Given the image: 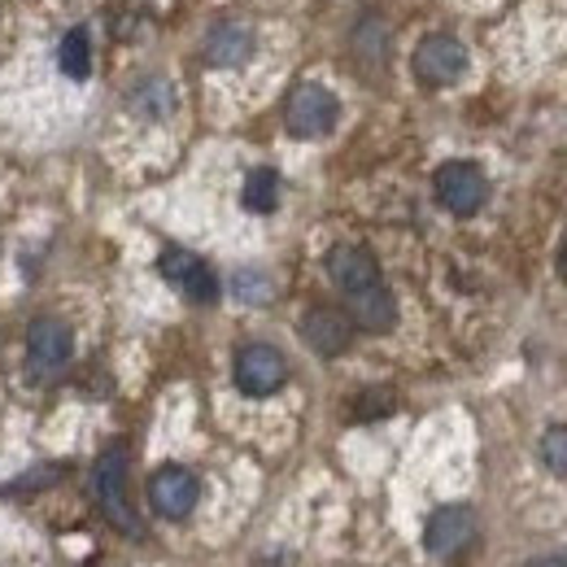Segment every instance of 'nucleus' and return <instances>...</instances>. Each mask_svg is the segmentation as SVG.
<instances>
[{
  "mask_svg": "<svg viewBox=\"0 0 567 567\" xmlns=\"http://www.w3.org/2000/svg\"><path fill=\"white\" fill-rule=\"evenodd\" d=\"M341 118V101L323 87V83H297L288 92V105H284V123H288V136L297 141H323Z\"/></svg>",
  "mask_w": 567,
  "mask_h": 567,
  "instance_id": "nucleus-1",
  "label": "nucleus"
},
{
  "mask_svg": "<svg viewBox=\"0 0 567 567\" xmlns=\"http://www.w3.org/2000/svg\"><path fill=\"white\" fill-rule=\"evenodd\" d=\"M92 489H96V502H101V511L110 515L114 528H123L127 537H141L144 528H141V519H136V511H132V502H127V454H123L118 445L96 458Z\"/></svg>",
  "mask_w": 567,
  "mask_h": 567,
  "instance_id": "nucleus-2",
  "label": "nucleus"
},
{
  "mask_svg": "<svg viewBox=\"0 0 567 567\" xmlns=\"http://www.w3.org/2000/svg\"><path fill=\"white\" fill-rule=\"evenodd\" d=\"M432 188H436V202L450 214H458V218H472L489 202V179H485V171L476 162H445L436 171Z\"/></svg>",
  "mask_w": 567,
  "mask_h": 567,
  "instance_id": "nucleus-3",
  "label": "nucleus"
},
{
  "mask_svg": "<svg viewBox=\"0 0 567 567\" xmlns=\"http://www.w3.org/2000/svg\"><path fill=\"white\" fill-rule=\"evenodd\" d=\"M284 380H288V358L276 346L254 341L236 354V389L245 398H271L284 389Z\"/></svg>",
  "mask_w": 567,
  "mask_h": 567,
  "instance_id": "nucleus-4",
  "label": "nucleus"
},
{
  "mask_svg": "<svg viewBox=\"0 0 567 567\" xmlns=\"http://www.w3.org/2000/svg\"><path fill=\"white\" fill-rule=\"evenodd\" d=\"M157 271H162V280L171 284V288H179L193 306H214V301L223 297L210 262H202V258L188 254V249H166V254L157 258Z\"/></svg>",
  "mask_w": 567,
  "mask_h": 567,
  "instance_id": "nucleus-5",
  "label": "nucleus"
},
{
  "mask_svg": "<svg viewBox=\"0 0 567 567\" xmlns=\"http://www.w3.org/2000/svg\"><path fill=\"white\" fill-rule=\"evenodd\" d=\"M476 537V511L463 506V502H450V506H436L427 515L424 528V550L432 559H454L458 550H467Z\"/></svg>",
  "mask_w": 567,
  "mask_h": 567,
  "instance_id": "nucleus-6",
  "label": "nucleus"
},
{
  "mask_svg": "<svg viewBox=\"0 0 567 567\" xmlns=\"http://www.w3.org/2000/svg\"><path fill=\"white\" fill-rule=\"evenodd\" d=\"M148 502H153V511H157L162 519H188V515L197 511V502H202V481H197L188 467L166 463V467H157L153 481H148Z\"/></svg>",
  "mask_w": 567,
  "mask_h": 567,
  "instance_id": "nucleus-7",
  "label": "nucleus"
},
{
  "mask_svg": "<svg viewBox=\"0 0 567 567\" xmlns=\"http://www.w3.org/2000/svg\"><path fill=\"white\" fill-rule=\"evenodd\" d=\"M411 71L424 87H450L467 71V49L454 35H424L411 58Z\"/></svg>",
  "mask_w": 567,
  "mask_h": 567,
  "instance_id": "nucleus-8",
  "label": "nucleus"
},
{
  "mask_svg": "<svg viewBox=\"0 0 567 567\" xmlns=\"http://www.w3.org/2000/svg\"><path fill=\"white\" fill-rule=\"evenodd\" d=\"M74 354V332L62 319H35L31 332H27V362H31V375H58Z\"/></svg>",
  "mask_w": 567,
  "mask_h": 567,
  "instance_id": "nucleus-9",
  "label": "nucleus"
},
{
  "mask_svg": "<svg viewBox=\"0 0 567 567\" xmlns=\"http://www.w3.org/2000/svg\"><path fill=\"white\" fill-rule=\"evenodd\" d=\"M301 337H306V346H310L315 354L337 358V354H346L350 341H354V319H350L346 310L315 306V310H306V319H301Z\"/></svg>",
  "mask_w": 567,
  "mask_h": 567,
  "instance_id": "nucleus-10",
  "label": "nucleus"
},
{
  "mask_svg": "<svg viewBox=\"0 0 567 567\" xmlns=\"http://www.w3.org/2000/svg\"><path fill=\"white\" fill-rule=\"evenodd\" d=\"M328 276H332V284L350 297V292H362V288L380 284V262H375L362 245H337V249L328 254Z\"/></svg>",
  "mask_w": 567,
  "mask_h": 567,
  "instance_id": "nucleus-11",
  "label": "nucleus"
},
{
  "mask_svg": "<svg viewBox=\"0 0 567 567\" xmlns=\"http://www.w3.org/2000/svg\"><path fill=\"white\" fill-rule=\"evenodd\" d=\"M350 319H354V328H362V332H393V323H398V301H393V292L384 288V280L362 288V292H350Z\"/></svg>",
  "mask_w": 567,
  "mask_h": 567,
  "instance_id": "nucleus-12",
  "label": "nucleus"
},
{
  "mask_svg": "<svg viewBox=\"0 0 567 567\" xmlns=\"http://www.w3.org/2000/svg\"><path fill=\"white\" fill-rule=\"evenodd\" d=\"M254 58V27L245 22H218L206 35V62L210 66H245Z\"/></svg>",
  "mask_w": 567,
  "mask_h": 567,
  "instance_id": "nucleus-13",
  "label": "nucleus"
},
{
  "mask_svg": "<svg viewBox=\"0 0 567 567\" xmlns=\"http://www.w3.org/2000/svg\"><path fill=\"white\" fill-rule=\"evenodd\" d=\"M240 202H245V210H249V214H271L276 206H280V175H276L271 166L249 171Z\"/></svg>",
  "mask_w": 567,
  "mask_h": 567,
  "instance_id": "nucleus-14",
  "label": "nucleus"
},
{
  "mask_svg": "<svg viewBox=\"0 0 567 567\" xmlns=\"http://www.w3.org/2000/svg\"><path fill=\"white\" fill-rule=\"evenodd\" d=\"M58 66L66 79H87L92 74V40H87V31L83 27H74L62 35V44H58Z\"/></svg>",
  "mask_w": 567,
  "mask_h": 567,
  "instance_id": "nucleus-15",
  "label": "nucleus"
},
{
  "mask_svg": "<svg viewBox=\"0 0 567 567\" xmlns=\"http://www.w3.org/2000/svg\"><path fill=\"white\" fill-rule=\"evenodd\" d=\"M132 105L141 110L144 118H166L175 110V92H171L166 79H144L141 87L132 92Z\"/></svg>",
  "mask_w": 567,
  "mask_h": 567,
  "instance_id": "nucleus-16",
  "label": "nucleus"
},
{
  "mask_svg": "<svg viewBox=\"0 0 567 567\" xmlns=\"http://www.w3.org/2000/svg\"><path fill=\"white\" fill-rule=\"evenodd\" d=\"M231 292H236L245 306H262V301H271V297H276V284H271L267 271L245 267V271H236V276H231Z\"/></svg>",
  "mask_w": 567,
  "mask_h": 567,
  "instance_id": "nucleus-17",
  "label": "nucleus"
},
{
  "mask_svg": "<svg viewBox=\"0 0 567 567\" xmlns=\"http://www.w3.org/2000/svg\"><path fill=\"white\" fill-rule=\"evenodd\" d=\"M542 463H546V472H555L559 481H567V424H555L542 432Z\"/></svg>",
  "mask_w": 567,
  "mask_h": 567,
  "instance_id": "nucleus-18",
  "label": "nucleus"
},
{
  "mask_svg": "<svg viewBox=\"0 0 567 567\" xmlns=\"http://www.w3.org/2000/svg\"><path fill=\"white\" fill-rule=\"evenodd\" d=\"M524 567H567V564H564V550H559V555H537V559H528Z\"/></svg>",
  "mask_w": 567,
  "mask_h": 567,
  "instance_id": "nucleus-19",
  "label": "nucleus"
},
{
  "mask_svg": "<svg viewBox=\"0 0 567 567\" xmlns=\"http://www.w3.org/2000/svg\"><path fill=\"white\" fill-rule=\"evenodd\" d=\"M559 271H564V280H567V240H564V249H559Z\"/></svg>",
  "mask_w": 567,
  "mask_h": 567,
  "instance_id": "nucleus-20",
  "label": "nucleus"
},
{
  "mask_svg": "<svg viewBox=\"0 0 567 567\" xmlns=\"http://www.w3.org/2000/svg\"><path fill=\"white\" fill-rule=\"evenodd\" d=\"M564 564H567V550H564Z\"/></svg>",
  "mask_w": 567,
  "mask_h": 567,
  "instance_id": "nucleus-21",
  "label": "nucleus"
}]
</instances>
